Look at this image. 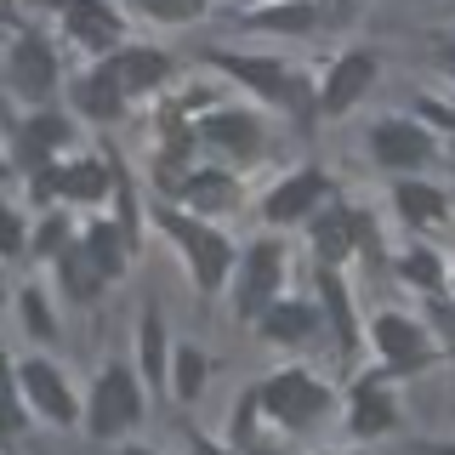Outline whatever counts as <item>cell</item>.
I'll use <instances>...</instances> for the list:
<instances>
[{"label":"cell","instance_id":"21","mask_svg":"<svg viewBox=\"0 0 455 455\" xmlns=\"http://www.w3.org/2000/svg\"><path fill=\"white\" fill-rule=\"evenodd\" d=\"M234 199H239V188L228 171H199V177L182 182V205H194V211H228Z\"/></svg>","mask_w":455,"mask_h":455},{"label":"cell","instance_id":"6","mask_svg":"<svg viewBox=\"0 0 455 455\" xmlns=\"http://www.w3.org/2000/svg\"><path fill=\"white\" fill-rule=\"evenodd\" d=\"M370 336H376V347H381V359H387V370H421L427 359H433V341H427L421 324L404 319V313H376Z\"/></svg>","mask_w":455,"mask_h":455},{"label":"cell","instance_id":"31","mask_svg":"<svg viewBox=\"0 0 455 455\" xmlns=\"http://www.w3.org/2000/svg\"><path fill=\"white\" fill-rule=\"evenodd\" d=\"M35 251L40 256H63L68 251V222L63 217H46V222H40V234H35Z\"/></svg>","mask_w":455,"mask_h":455},{"label":"cell","instance_id":"39","mask_svg":"<svg viewBox=\"0 0 455 455\" xmlns=\"http://www.w3.org/2000/svg\"><path fill=\"white\" fill-rule=\"evenodd\" d=\"M450 125H455V108H450Z\"/></svg>","mask_w":455,"mask_h":455},{"label":"cell","instance_id":"32","mask_svg":"<svg viewBox=\"0 0 455 455\" xmlns=\"http://www.w3.org/2000/svg\"><path fill=\"white\" fill-rule=\"evenodd\" d=\"M23 324H28V331H35V336H57V324H52V313H46V302H40V291H23Z\"/></svg>","mask_w":455,"mask_h":455},{"label":"cell","instance_id":"18","mask_svg":"<svg viewBox=\"0 0 455 455\" xmlns=\"http://www.w3.org/2000/svg\"><path fill=\"white\" fill-rule=\"evenodd\" d=\"M353 433L359 438H376V433H387V427L398 421V410H393V398L376 387V381H359V387H353Z\"/></svg>","mask_w":455,"mask_h":455},{"label":"cell","instance_id":"15","mask_svg":"<svg viewBox=\"0 0 455 455\" xmlns=\"http://www.w3.org/2000/svg\"><path fill=\"white\" fill-rule=\"evenodd\" d=\"M63 23H68V35H75V40H85V46L120 52V12L97 6V0H80V6L63 12Z\"/></svg>","mask_w":455,"mask_h":455},{"label":"cell","instance_id":"20","mask_svg":"<svg viewBox=\"0 0 455 455\" xmlns=\"http://www.w3.org/2000/svg\"><path fill=\"white\" fill-rule=\"evenodd\" d=\"M52 188L68 199H103L108 194V171L97 160H75V165H52Z\"/></svg>","mask_w":455,"mask_h":455},{"label":"cell","instance_id":"1","mask_svg":"<svg viewBox=\"0 0 455 455\" xmlns=\"http://www.w3.org/2000/svg\"><path fill=\"white\" fill-rule=\"evenodd\" d=\"M142 421V387L137 376L125 364H108L103 376H97L92 387V410H85V427H92V438H120L125 427Z\"/></svg>","mask_w":455,"mask_h":455},{"label":"cell","instance_id":"7","mask_svg":"<svg viewBox=\"0 0 455 455\" xmlns=\"http://www.w3.org/2000/svg\"><path fill=\"white\" fill-rule=\"evenodd\" d=\"M370 80H376V52H341L331 63V75H324L319 114H347L370 92Z\"/></svg>","mask_w":455,"mask_h":455},{"label":"cell","instance_id":"5","mask_svg":"<svg viewBox=\"0 0 455 455\" xmlns=\"http://www.w3.org/2000/svg\"><path fill=\"white\" fill-rule=\"evenodd\" d=\"M279 274H284L279 239H262V245H251V256H245V279H239V319H262V313L274 307Z\"/></svg>","mask_w":455,"mask_h":455},{"label":"cell","instance_id":"17","mask_svg":"<svg viewBox=\"0 0 455 455\" xmlns=\"http://www.w3.org/2000/svg\"><path fill=\"white\" fill-rule=\"evenodd\" d=\"M75 108H80V114H92V120H120V114H125V92L114 85L108 63H97L92 75L75 85Z\"/></svg>","mask_w":455,"mask_h":455},{"label":"cell","instance_id":"28","mask_svg":"<svg viewBox=\"0 0 455 455\" xmlns=\"http://www.w3.org/2000/svg\"><path fill=\"white\" fill-rule=\"evenodd\" d=\"M398 274H404L410 284H421V291H438V284H444V267H438L433 251H410L404 262H398Z\"/></svg>","mask_w":455,"mask_h":455},{"label":"cell","instance_id":"29","mask_svg":"<svg viewBox=\"0 0 455 455\" xmlns=\"http://www.w3.org/2000/svg\"><path fill=\"white\" fill-rule=\"evenodd\" d=\"M142 370L160 376L165 370V331H160V313H142Z\"/></svg>","mask_w":455,"mask_h":455},{"label":"cell","instance_id":"12","mask_svg":"<svg viewBox=\"0 0 455 455\" xmlns=\"http://www.w3.org/2000/svg\"><path fill=\"white\" fill-rule=\"evenodd\" d=\"M108 75H114V85L125 92V103H132V97L154 92V85L171 75V63H165L154 46H120V52L108 57Z\"/></svg>","mask_w":455,"mask_h":455},{"label":"cell","instance_id":"26","mask_svg":"<svg viewBox=\"0 0 455 455\" xmlns=\"http://www.w3.org/2000/svg\"><path fill=\"white\" fill-rule=\"evenodd\" d=\"M57 267H63V284L80 296V302H85V296H97V284H103V279L92 274V262H85V251H80V245H68L63 256H57Z\"/></svg>","mask_w":455,"mask_h":455},{"label":"cell","instance_id":"24","mask_svg":"<svg viewBox=\"0 0 455 455\" xmlns=\"http://www.w3.org/2000/svg\"><path fill=\"white\" fill-rule=\"evenodd\" d=\"M319 296H324V319L341 336V347H353V307H347V291H341L336 267H319Z\"/></svg>","mask_w":455,"mask_h":455},{"label":"cell","instance_id":"3","mask_svg":"<svg viewBox=\"0 0 455 455\" xmlns=\"http://www.w3.org/2000/svg\"><path fill=\"white\" fill-rule=\"evenodd\" d=\"M165 228H171V239L188 251V262H194V284H199L205 296H217V291H222V279H228V262H234L228 239L217 234V228H199L194 217H171V211H165Z\"/></svg>","mask_w":455,"mask_h":455},{"label":"cell","instance_id":"16","mask_svg":"<svg viewBox=\"0 0 455 455\" xmlns=\"http://www.w3.org/2000/svg\"><path fill=\"white\" fill-rule=\"evenodd\" d=\"M125 245H132V239L120 234V222H92L85 239H80V251H85V262H92L97 279H120L125 274Z\"/></svg>","mask_w":455,"mask_h":455},{"label":"cell","instance_id":"36","mask_svg":"<svg viewBox=\"0 0 455 455\" xmlns=\"http://www.w3.org/2000/svg\"><path fill=\"white\" fill-rule=\"evenodd\" d=\"M438 63H444L450 75H455V46H444V52H438Z\"/></svg>","mask_w":455,"mask_h":455},{"label":"cell","instance_id":"2","mask_svg":"<svg viewBox=\"0 0 455 455\" xmlns=\"http://www.w3.org/2000/svg\"><path fill=\"white\" fill-rule=\"evenodd\" d=\"M256 404H262L279 427H313L324 410H331V387L313 381L307 370H279V376L256 393Z\"/></svg>","mask_w":455,"mask_h":455},{"label":"cell","instance_id":"9","mask_svg":"<svg viewBox=\"0 0 455 455\" xmlns=\"http://www.w3.org/2000/svg\"><path fill=\"white\" fill-rule=\"evenodd\" d=\"M331 194V177H324V171H296V177H284L274 194H267V222L274 228H284V222H302V217H313V211H319V199Z\"/></svg>","mask_w":455,"mask_h":455},{"label":"cell","instance_id":"19","mask_svg":"<svg viewBox=\"0 0 455 455\" xmlns=\"http://www.w3.org/2000/svg\"><path fill=\"white\" fill-rule=\"evenodd\" d=\"M313 251L324 256V267L341 262V256L353 251V211H341V205L313 211Z\"/></svg>","mask_w":455,"mask_h":455},{"label":"cell","instance_id":"14","mask_svg":"<svg viewBox=\"0 0 455 455\" xmlns=\"http://www.w3.org/2000/svg\"><path fill=\"white\" fill-rule=\"evenodd\" d=\"M68 142V120L63 114H28L23 120V137H18V160L28 171H46V160Z\"/></svg>","mask_w":455,"mask_h":455},{"label":"cell","instance_id":"33","mask_svg":"<svg viewBox=\"0 0 455 455\" xmlns=\"http://www.w3.org/2000/svg\"><path fill=\"white\" fill-rule=\"evenodd\" d=\"M23 427V410H18V398H12V381H6V370H0V438H12Z\"/></svg>","mask_w":455,"mask_h":455},{"label":"cell","instance_id":"34","mask_svg":"<svg viewBox=\"0 0 455 455\" xmlns=\"http://www.w3.org/2000/svg\"><path fill=\"white\" fill-rule=\"evenodd\" d=\"M142 12H148V18H165V23H177V18H194L199 6H188V0H182V6H171V0H142Z\"/></svg>","mask_w":455,"mask_h":455},{"label":"cell","instance_id":"37","mask_svg":"<svg viewBox=\"0 0 455 455\" xmlns=\"http://www.w3.org/2000/svg\"><path fill=\"white\" fill-rule=\"evenodd\" d=\"M120 455H154V450H120Z\"/></svg>","mask_w":455,"mask_h":455},{"label":"cell","instance_id":"25","mask_svg":"<svg viewBox=\"0 0 455 455\" xmlns=\"http://www.w3.org/2000/svg\"><path fill=\"white\" fill-rule=\"evenodd\" d=\"M256 28H274V35H307L313 23H319V12L313 6H267V12H251Z\"/></svg>","mask_w":455,"mask_h":455},{"label":"cell","instance_id":"13","mask_svg":"<svg viewBox=\"0 0 455 455\" xmlns=\"http://www.w3.org/2000/svg\"><path fill=\"white\" fill-rule=\"evenodd\" d=\"M199 137H211L228 154H256V148H262V120L245 114V108H217L205 125H199Z\"/></svg>","mask_w":455,"mask_h":455},{"label":"cell","instance_id":"23","mask_svg":"<svg viewBox=\"0 0 455 455\" xmlns=\"http://www.w3.org/2000/svg\"><path fill=\"white\" fill-rule=\"evenodd\" d=\"M393 205H398V217H404L410 228H427L438 211H444V199L427 188V182H398V188H393Z\"/></svg>","mask_w":455,"mask_h":455},{"label":"cell","instance_id":"4","mask_svg":"<svg viewBox=\"0 0 455 455\" xmlns=\"http://www.w3.org/2000/svg\"><path fill=\"white\" fill-rule=\"evenodd\" d=\"M18 387H23V398H28V410H40L46 421H57V427H75V421H80V404H75V393H68V381L57 376V364L23 359V364H18Z\"/></svg>","mask_w":455,"mask_h":455},{"label":"cell","instance_id":"8","mask_svg":"<svg viewBox=\"0 0 455 455\" xmlns=\"http://www.w3.org/2000/svg\"><path fill=\"white\" fill-rule=\"evenodd\" d=\"M6 80L23 97H46L57 85V52L46 46V35H18V46L6 57Z\"/></svg>","mask_w":455,"mask_h":455},{"label":"cell","instance_id":"10","mask_svg":"<svg viewBox=\"0 0 455 455\" xmlns=\"http://www.w3.org/2000/svg\"><path fill=\"white\" fill-rule=\"evenodd\" d=\"M370 154H376L387 171H416V165H427L433 142H427V132L410 125V120H381L376 132H370Z\"/></svg>","mask_w":455,"mask_h":455},{"label":"cell","instance_id":"22","mask_svg":"<svg viewBox=\"0 0 455 455\" xmlns=\"http://www.w3.org/2000/svg\"><path fill=\"white\" fill-rule=\"evenodd\" d=\"M313 331H319V313L302 302H274L262 313V336H274V341H302Z\"/></svg>","mask_w":455,"mask_h":455},{"label":"cell","instance_id":"30","mask_svg":"<svg viewBox=\"0 0 455 455\" xmlns=\"http://www.w3.org/2000/svg\"><path fill=\"white\" fill-rule=\"evenodd\" d=\"M28 245V234H23V222H18V211L0 199V256H18Z\"/></svg>","mask_w":455,"mask_h":455},{"label":"cell","instance_id":"38","mask_svg":"<svg viewBox=\"0 0 455 455\" xmlns=\"http://www.w3.org/2000/svg\"><path fill=\"white\" fill-rule=\"evenodd\" d=\"M433 455H455V444H444V450H433Z\"/></svg>","mask_w":455,"mask_h":455},{"label":"cell","instance_id":"35","mask_svg":"<svg viewBox=\"0 0 455 455\" xmlns=\"http://www.w3.org/2000/svg\"><path fill=\"white\" fill-rule=\"evenodd\" d=\"M194 455H228V450H217V444H205V438H194Z\"/></svg>","mask_w":455,"mask_h":455},{"label":"cell","instance_id":"27","mask_svg":"<svg viewBox=\"0 0 455 455\" xmlns=\"http://www.w3.org/2000/svg\"><path fill=\"white\" fill-rule=\"evenodd\" d=\"M177 370H171V387H177V398H194L199 387H205V359H199V347H177V359H171Z\"/></svg>","mask_w":455,"mask_h":455},{"label":"cell","instance_id":"11","mask_svg":"<svg viewBox=\"0 0 455 455\" xmlns=\"http://www.w3.org/2000/svg\"><path fill=\"white\" fill-rule=\"evenodd\" d=\"M211 63H222L228 75H239L251 85V92H262V97H274V103H296V75L284 63H274V57H222V52H211Z\"/></svg>","mask_w":455,"mask_h":455}]
</instances>
